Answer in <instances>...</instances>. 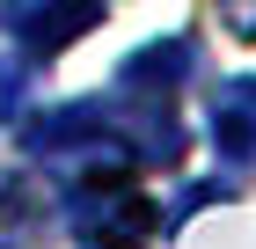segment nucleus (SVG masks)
<instances>
[{
  "label": "nucleus",
  "mask_w": 256,
  "mask_h": 249,
  "mask_svg": "<svg viewBox=\"0 0 256 249\" xmlns=\"http://www.w3.org/2000/svg\"><path fill=\"white\" fill-rule=\"evenodd\" d=\"M44 227V191L37 176H0V249H30Z\"/></svg>",
  "instance_id": "obj_3"
},
{
  "label": "nucleus",
  "mask_w": 256,
  "mask_h": 249,
  "mask_svg": "<svg viewBox=\"0 0 256 249\" xmlns=\"http://www.w3.org/2000/svg\"><path fill=\"white\" fill-rule=\"evenodd\" d=\"M220 22H227L234 37H249V44H256V0H220Z\"/></svg>",
  "instance_id": "obj_4"
},
{
  "label": "nucleus",
  "mask_w": 256,
  "mask_h": 249,
  "mask_svg": "<svg viewBox=\"0 0 256 249\" xmlns=\"http://www.w3.org/2000/svg\"><path fill=\"white\" fill-rule=\"evenodd\" d=\"M96 22H102V0H44L37 15L22 22V44H30L37 59H59L66 44H74V37H88Z\"/></svg>",
  "instance_id": "obj_2"
},
{
  "label": "nucleus",
  "mask_w": 256,
  "mask_h": 249,
  "mask_svg": "<svg viewBox=\"0 0 256 249\" xmlns=\"http://www.w3.org/2000/svg\"><path fill=\"white\" fill-rule=\"evenodd\" d=\"M74 227L88 249H146V234H154V205H146V191H139L132 176H88L74 198Z\"/></svg>",
  "instance_id": "obj_1"
}]
</instances>
